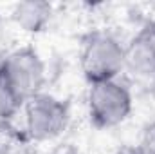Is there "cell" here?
Instances as JSON below:
<instances>
[{
	"mask_svg": "<svg viewBox=\"0 0 155 154\" xmlns=\"http://www.w3.org/2000/svg\"><path fill=\"white\" fill-rule=\"evenodd\" d=\"M79 65L88 85L117 80L124 71V45L108 33H92L83 44Z\"/></svg>",
	"mask_w": 155,
	"mask_h": 154,
	"instance_id": "1",
	"label": "cell"
},
{
	"mask_svg": "<svg viewBox=\"0 0 155 154\" xmlns=\"http://www.w3.org/2000/svg\"><path fill=\"white\" fill-rule=\"evenodd\" d=\"M87 105L90 121L96 129H112L130 116L134 102L130 89L123 82L108 80L90 83Z\"/></svg>",
	"mask_w": 155,
	"mask_h": 154,
	"instance_id": "2",
	"label": "cell"
},
{
	"mask_svg": "<svg viewBox=\"0 0 155 154\" xmlns=\"http://www.w3.org/2000/svg\"><path fill=\"white\" fill-rule=\"evenodd\" d=\"M0 71L24 103L40 94L45 83V64L35 47H20L4 56Z\"/></svg>",
	"mask_w": 155,
	"mask_h": 154,
	"instance_id": "3",
	"label": "cell"
},
{
	"mask_svg": "<svg viewBox=\"0 0 155 154\" xmlns=\"http://www.w3.org/2000/svg\"><path fill=\"white\" fill-rule=\"evenodd\" d=\"M25 131L35 142H47L60 136L69 123V105L52 96L40 93L24 103Z\"/></svg>",
	"mask_w": 155,
	"mask_h": 154,
	"instance_id": "4",
	"label": "cell"
},
{
	"mask_svg": "<svg viewBox=\"0 0 155 154\" xmlns=\"http://www.w3.org/2000/svg\"><path fill=\"white\" fill-rule=\"evenodd\" d=\"M124 69L139 78H155V22L141 27L124 45Z\"/></svg>",
	"mask_w": 155,
	"mask_h": 154,
	"instance_id": "5",
	"label": "cell"
},
{
	"mask_svg": "<svg viewBox=\"0 0 155 154\" xmlns=\"http://www.w3.org/2000/svg\"><path fill=\"white\" fill-rule=\"evenodd\" d=\"M52 16V5L49 2L27 0L15 5L11 18L25 33H40L47 27Z\"/></svg>",
	"mask_w": 155,
	"mask_h": 154,
	"instance_id": "6",
	"label": "cell"
},
{
	"mask_svg": "<svg viewBox=\"0 0 155 154\" xmlns=\"http://www.w3.org/2000/svg\"><path fill=\"white\" fill-rule=\"evenodd\" d=\"M24 107V100L16 94L11 83L0 71V121H9Z\"/></svg>",
	"mask_w": 155,
	"mask_h": 154,
	"instance_id": "7",
	"label": "cell"
},
{
	"mask_svg": "<svg viewBox=\"0 0 155 154\" xmlns=\"http://www.w3.org/2000/svg\"><path fill=\"white\" fill-rule=\"evenodd\" d=\"M141 154H155V121L148 123L143 131L141 143H139Z\"/></svg>",
	"mask_w": 155,
	"mask_h": 154,
	"instance_id": "8",
	"label": "cell"
}]
</instances>
